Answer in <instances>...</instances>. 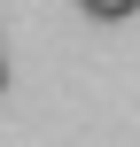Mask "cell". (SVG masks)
<instances>
[{"mask_svg": "<svg viewBox=\"0 0 140 147\" xmlns=\"http://www.w3.org/2000/svg\"><path fill=\"white\" fill-rule=\"evenodd\" d=\"M94 23H125V16H140V0H78Z\"/></svg>", "mask_w": 140, "mask_h": 147, "instance_id": "cell-1", "label": "cell"}, {"mask_svg": "<svg viewBox=\"0 0 140 147\" xmlns=\"http://www.w3.org/2000/svg\"><path fill=\"white\" fill-rule=\"evenodd\" d=\"M0 85H8V62H0Z\"/></svg>", "mask_w": 140, "mask_h": 147, "instance_id": "cell-2", "label": "cell"}]
</instances>
